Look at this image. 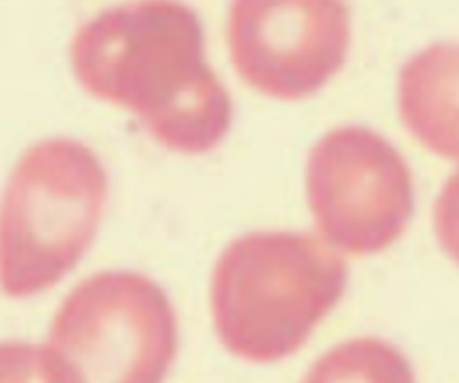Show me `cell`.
Segmentation results:
<instances>
[{
	"instance_id": "6da1fadb",
	"label": "cell",
	"mask_w": 459,
	"mask_h": 383,
	"mask_svg": "<svg viewBox=\"0 0 459 383\" xmlns=\"http://www.w3.org/2000/svg\"><path fill=\"white\" fill-rule=\"evenodd\" d=\"M70 63L90 95L129 109L174 152L204 154L230 131V95L206 63L197 14L183 4L100 11L74 34Z\"/></svg>"
},
{
	"instance_id": "7a4b0ae2",
	"label": "cell",
	"mask_w": 459,
	"mask_h": 383,
	"mask_svg": "<svg viewBox=\"0 0 459 383\" xmlns=\"http://www.w3.org/2000/svg\"><path fill=\"white\" fill-rule=\"evenodd\" d=\"M346 285L348 265L325 240L298 231L246 233L215 261L213 329L237 358L280 362L308 340Z\"/></svg>"
},
{
	"instance_id": "3957f363",
	"label": "cell",
	"mask_w": 459,
	"mask_h": 383,
	"mask_svg": "<svg viewBox=\"0 0 459 383\" xmlns=\"http://www.w3.org/2000/svg\"><path fill=\"white\" fill-rule=\"evenodd\" d=\"M106 200L90 147L63 136L29 147L0 199V292L25 299L56 286L93 243Z\"/></svg>"
},
{
	"instance_id": "277c9868",
	"label": "cell",
	"mask_w": 459,
	"mask_h": 383,
	"mask_svg": "<svg viewBox=\"0 0 459 383\" xmlns=\"http://www.w3.org/2000/svg\"><path fill=\"white\" fill-rule=\"evenodd\" d=\"M45 345L70 383H163L178 353V317L149 276L102 270L68 292Z\"/></svg>"
},
{
	"instance_id": "5b68a950",
	"label": "cell",
	"mask_w": 459,
	"mask_h": 383,
	"mask_svg": "<svg viewBox=\"0 0 459 383\" xmlns=\"http://www.w3.org/2000/svg\"><path fill=\"white\" fill-rule=\"evenodd\" d=\"M307 200L323 240L348 254L393 245L414 211L411 170L396 147L373 129L328 131L307 159Z\"/></svg>"
},
{
	"instance_id": "8992f818",
	"label": "cell",
	"mask_w": 459,
	"mask_h": 383,
	"mask_svg": "<svg viewBox=\"0 0 459 383\" xmlns=\"http://www.w3.org/2000/svg\"><path fill=\"white\" fill-rule=\"evenodd\" d=\"M228 48L240 79L281 100L321 89L344 64L350 11L341 2H235L228 14Z\"/></svg>"
},
{
	"instance_id": "52a82bcc",
	"label": "cell",
	"mask_w": 459,
	"mask_h": 383,
	"mask_svg": "<svg viewBox=\"0 0 459 383\" xmlns=\"http://www.w3.org/2000/svg\"><path fill=\"white\" fill-rule=\"evenodd\" d=\"M396 104L414 138L459 161V43H432L409 57L398 73Z\"/></svg>"
},
{
	"instance_id": "ba28073f",
	"label": "cell",
	"mask_w": 459,
	"mask_h": 383,
	"mask_svg": "<svg viewBox=\"0 0 459 383\" xmlns=\"http://www.w3.org/2000/svg\"><path fill=\"white\" fill-rule=\"evenodd\" d=\"M301 383H416L407 356L391 342L359 336L323 353Z\"/></svg>"
},
{
	"instance_id": "9c48e42d",
	"label": "cell",
	"mask_w": 459,
	"mask_h": 383,
	"mask_svg": "<svg viewBox=\"0 0 459 383\" xmlns=\"http://www.w3.org/2000/svg\"><path fill=\"white\" fill-rule=\"evenodd\" d=\"M0 383H70L45 344L0 342Z\"/></svg>"
},
{
	"instance_id": "30bf717a",
	"label": "cell",
	"mask_w": 459,
	"mask_h": 383,
	"mask_svg": "<svg viewBox=\"0 0 459 383\" xmlns=\"http://www.w3.org/2000/svg\"><path fill=\"white\" fill-rule=\"evenodd\" d=\"M434 233L441 249L459 265V170L441 186L432 211Z\"/></svg>"
}]
</instances>
